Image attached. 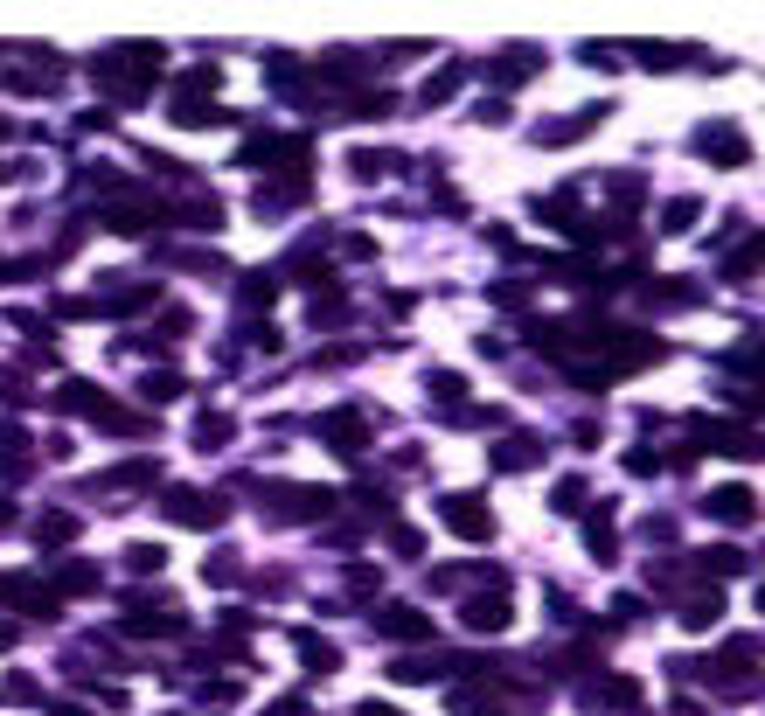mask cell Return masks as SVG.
I'll list each match as a JSON object with an SVG mask.
<instances>
[{
  "instance_id": "obj_11",
  "label": "cell",
  "mask_w": 765,
  "mask_h": 716,
  "mask_svg": "<svg viewBox=\"0 0 765 716\" xmlns=\"http://www.w3.org/2000/svg\"><path fill=\"white\" fill-rule=\"evenodd\" d=\"M536 459H543L536 438H501V445H494V466H501V473H529Z\"/></svg>"
},
{
  "instance_id": "obj_25",
  "label": "cell",
  "mask_w": 765,
  "mask_h": 716,
  "mask_svg": "<svg viewBox=\"0 0 765 716\" xmlns=\"http://www.w3.org/2000/svg\"><path fill=\"white\" fill-rule=\"evenodd\" d=\"M633 56H640V63H682L689 49H668V42H633Z\"/></svg>"
},
{
  "instance_id": "obj_14",
  "label": "cell",
  "mask_w": 765,
  "mask_h": 716,
  "mask_svg": "<svg viewBox=\"0 0 765 716\" xmlns=\"http://www.w3.org/2000/svg\"><path fill=\"white\" fill-rule=\"evenodd\" d=\"M696 216H703V202H696V195H675V202H661V230H689Z\"/></svg>"
},
{
  "instance_id": "obj_19",
  "label": "cell",
  "mask_w": 765,
  "mask_h": 716,
  "mask_svg": "<svg viewBox=\"0 0 765 716\" xmlns=\"http://www.w3.org/2000/svg\"><path fill=\"white\" fill-rule=\"evenodd\" d=\"M202 577H209V584H237V577H244V557H237V550H216V557L202 564Z\"/></svg>"
},
{
  "instance_id": "obj_21",
  "label": "cell",
  "mask_w": 765,
  "mask_h": 716,
  "mask_svg": "<svg viewBox=\"0 0 765 716\" xmlns=\"http://www.w3.org/2000/svg\"><path fill=\"white\" fill-rule=\"evenodd\" d=\"M70 536H77V515H42V522H35V543H49V550L70 543Z\"/></svg>"
},
{
  "instance_id": "obj_20",
  "label": "cell",
  "mask_w": 765,
  "mask_h": 716,
  "mask_svg": "<svg viewBox=\"0 0 765 716\" xmlns=\"http://www.w3.org/2000/svg\"><path fill=\"white\" fill-rule=\"evenodd\" d=\"M348 167H355V174H397L404 160H397V153H376V146H362V153H348Z\"/></svg>"
},
{
  "instance_id": "obj_4",
  "label": "cell",
  "mask_w": 765,
  "mask_h": 716,
  "mask_svg": "<svg viewBox=\"0 0 765 716\" xmlns=\"http://www.w3.org/2000/svg\"><path fill=\"white\" fill-rule=\"evenodd\" d=\"M466 626H473V633H501V626H515V598H508V584L466 598Z\"/></svg>"
},
{
  "instance_id": "obj_31",
  "label": "cell",
  "mask_w": 765,
  "mask_h": 716,
  "mask_svg": "<svg viewBox=\"0 0 765 716\" xmlns=\"http://www.w3.org/2000/svg\"><path fill=\"white\" fill-rule=\"evenodd\" d=\"M160 327H167V334H188V327H195V313H188V306H167V313H160Z\"/></svg>"
},
{
  "instance_id": "obj_12",
  "label": "cell",
  "mask_w": 765,
  "mask_h": 716,
  "mask_svg": "<svg viewBox=\"0 0 765 716\" xmlns=\"http://www.w3.org/2000/svg\"><path fill=\"white\" fill-rule=\"evenodd\" d=\"M174 223H195V230H216V223H223V202H216V195H188V202H174Z\"/></svg>"
},
{
  "instance_id": "obj_32",
  "label": "cell",
  "mask_w": 765,
  "mask_h": 716,
  "mask_svg": "<svg viewBox=\"0 0 765 716\" xmlns=\"http://www.w3.org/2000/svg\"><path fill=\"white\" fill-rule=\"evenodd\" d=\"M355 716H397V710H390V703H362Z\"/></svg>"
},
{
  "instance_id": "obj_9",
  "label": "cell",
  "mask_w": 765,
  "mask_h": 716,
  "mask_svg": "<svg viewBox=\"0 0 765 716\" xmlns=\"http://www.w3.org/2000/svg\"><path fill=\"white\" fill-rule=\"evenodd\" d=\"M362 411H334V418H320V438L334 445V452H362Z\"/></svg>"
},
{
  "instance_id": "obj_22",
  "label": "cell",
  "mask_w": 765,
  "mask_h": 716,
  "mask_svg": "<svg viewBox=\"0 0 765 716\" xmlns=\"http://www.w3.org/2000/svg\"><path fill=\"white\" fill-rule=\"evenodd\" d=\"M696 571H710V577H738V571H745V557H738V550H703V557H696Z\"/></svg>"
},
{
  "instance_id": "obj_16",
  "label": "cell",
  "mask_w": 765,
  "mask_h": 716,
  "mask_svg": "<svg viewBox=\"0 0 765 716\" xmlns=\"http://www.w3.org/2000/svg\"><path fill=\"white\" fill-rule=\"evenodd\" d=\"M188 383H181V369H153L147 383H140V397H153V404H167V397H181Z\"/></svg>"
},
{
  "instance_id": "obj_6",
  "label": "cell",
  "mask_w": 765,
  "mask_h": 716,
  "mask_svg": "<svg viewBox=\"0 0 765 716\" xmlns=\"http://www.w3.org/2000/svg\"><path fill=\"white\" fill-rule=\"evenodd\" d=\"M703 515L724 522V529H745V522H759V501H752V487H717V494L703 501Z\"/></svg>"
},
{
  "instance_id": "obj_34",
  "label": "cell",
  "mask_w": 765,
  "mask_h": 716,
  "mask_svg": "<svg viewBox=\"0 0 765 716\" xmlns=\"http://www.w3.org/2000/svg\"><path fill=\"white\" fill-rule=\"evenodd\" d=\"M759 612H765V584H759Z\"/></svg>"
},
{
  "instance_id": "obj_33",
  "label": "cell",
  "mask_w": 765,
  "mask_h": 716,
  "mask_svg": "<svg viewBox=\"0 0 765 716\" xmlns=\"http://www.w3.org/2000/svg\"><path fill=\"white\" fill-rule=\"evenodd\" d=\"M0 529H14V501H0Z\"/></svg>"
},
{
  "instance_id": "obj_24",
  "label": "cell",
  "mask_w": 765,
  "mask_h": 716,
  "mask_svg": "<svg viewBox=\"0 0 765 716\" xmlns=\"http://www.w3.org/2000/svg\"><path fill=\"white\" fill-rule=\"evenodd\" d=\"M160 564H167V557H160L153 543H140V550H126V571H133V577H153Z\"/></svg>"
},
{
  "instance_id": "obj_28",
  "label": "cell",
  "mask_w": 765,
  "mask_h": 716,
  "mask_svg": "<svg viewBox=\"0 0 765 716\" xmlns=\"http://www.w3.org/2000/svg\"><path fill=\"white\" fill-rule=\"evenodd\" d=\"M550 501H557V515H564V508H585V480H557Z\"/></svg>"
},
{
  "instance_id": "obj_2",
  "label": "cell",
  "mask_w": 765,
  "mask_h": 716,
  "mask_svg": "<svg viewBox=\"0 0 765 716\" xmlns=\"http://www.w3.org/2000/svg\"><path fill=\"white\" fill-rule=\"evenodd\" d=\"M439 515H446V529L466 536V543H487V536H494V515H487L480 494H439Z\"/></svg>"
},
{
  "instance_id": "obj_13",
  "label": "cell",
  "mask_w": 765,
  "mask_h": 716,
  "mask_svg": "<svg viewBox=\"0 0 765 716\" xmlns=\"http://www.w3.org/2000/svg\"><path fill=\"white\" fill-rule=\"evenodd\" d=\"M98 404H105L98 383H63V390H56V411H91V418H98Z\"/></svg>"
},
{
  "instance_id": "obj_23",
  "label": "cell",
  "mask_w": 765,
  "mask_h": 716,
  "mask_svg": "<svg viewBox=\"0 0 765 716\" xmlns=\"http://www.w3.org/2000/svg\"><path fill=\"white\" fill-rule=\"evenodd\" d=\"M230 418H223V411H202V418H195V445H223V438H230Z\"/></svg>"
},
{
  "instance_id": "obj_26",
  "label": "cell",
  "mask_w": 765,
  "mask_h": 716,
  "mask_svg": "<svg viewBox=\"0 0 765 716\" xmlns=\"http://www.w3.org/2000/svg\"><path fill=\"white\" fill-rule=\"evenodd\" d=\"M390 550H397V557H418V550H425V536H418V529H404V522H390Z\"/></svg>"
},
{
  "instance_id": "obj_1",
  "label": "cell",
  "mask_w": 765,
  "mask_h": 716,
  "mask_svg": "<svg viewBox=\"0 0 765 716\" xmlns=\"http://www.w3.org/2000/svg\"><path fill=\"white\" fill-rule=\"evenodd\" d=\"M160 508H167V522H181V529H216V522L230 515L216 494H195V487H167Z\"/></svg>"
},
{
  "instance_id": "obj_18",
  "label": "cell",
  "mask_w": 765,
  "mask_h": 716,
  "mask_svg": "<svg viewBox=\"0 0 765 716\" xmlns=\"http://www.w3.org/2000/svg\"><path fill=\"white\" fill-rule=\"evenodd\" d=\"M585 550H592L599 564H612V522H606V508H599L592 522H585Z\"/></svg>"
},
{
  "instance_id": "obj_29",
  "label": "cell",
  "mask_w": 765,
  "mask_h": 716,
  "mask_svg": "<svg viewBox=\"0 0 765 716\" xmlns=\"http://www.w3.org/2000/svg\"><path fill=\"white\" fill-rule=\"evenodd\" d=\"M265 299H272V272H251L244 279V306H265Z\"/></svg>"
},
{
  "instance_id": "obj_30",
  "label": "cell",
  "mask_w": 765,
  "mask_h": 716,
  "mask_svg": "<svg viewBox=\"0 0 765 716\" xmlns=\"http://www.w3.org/2000/svg\"><path fill=\"white\" fill-rule=\"evenodd\" d=\"M453 91H459V70H453V77H432V84H425V105H446Z\"/></svg>"
},
{
  "instance_id": "obj_10",
  "label": "cell",
  "mask_w": 765,
  "mask_h": 716,
  "mask_svg": "<svg viewBox=\"0 0 765 716\" xmlns=\"http://www.w3.org/2000/svg\"><path fill=\"white\" fill-rule=\"evenodd\" d=\"M425 390L439 397V418H453V425H459V404H466V376H453V369H432V376H425Z\"/></svg>"
},
{
  "instance_id": "obj_15",
  "label": "cell",
  "mask_w": 765,
  "mask_h": 716,
  "mask_svg": "<svg viewBox=\"0 0 765 716\" xmlns=\"http://www.w3.org/2000/svg\"><path fill=\"white\" fill-rule=\"evenodd\" d=\"M56 584H63V591H98V564H84V557H77V564H56Z\"/></svg>"
},
{
  "instance_id": "obj_3",
  "label": "cell",
  "mask_w": 765,
  "mask_h": 716,
  "mask_svg": "<svg viewBox=\"0 0 765 716\" xmlns=\"http://www.w3.org/2000/svg\"><path fill=\"white\" fill-rule=\"evenodd\" d=\"M265 501L279 508L272 522H313V515H327V508H334V494H327V487H265Z\"/></svg>"
},
{
  "instance_id": "obj_7",
  "label": "cell",
  "mask_w": 765,
  "mask_h": 716,
  "mask_svg": "<svg viewBox=\"0 0 765 716\" xmlns=\"http://www.w3.org/2000/svg\"><path fill=\"white\" fill-rule=\"evenodd\" d=\"M376 626H383L390 640H411V647H418V640H432V619H425L418 605H383V612H376Z\"/></svg>"
},
{
  "instance_id": "obj_17",
  "label": "cell",
  "mask_w": 765,
  "mask_h": 716,
  "mask_svg": "<svg viewBox=\"0 0 765 716\" xmlns=\"http://www.w3.org/2000/svg\"><path fill=\"white\" fill-rule=\"evenodd\" d=\"M293 647H300V654H306V661H313V668H341V654H334V647H327L320 633H306V626H300V633H293Z\"/></svg>"
},
{
  "instance_id": "obj_27",
  "label": "cell",
  "mask_w": 765,
  "mask_h": 716,
  "mask_svg": "<svg viewBox=\"0 0 765 716\" xmlns=\"http://www.w3.org/2000/svg\"><path fill=\"white\" fill-rule=\"evenodd\" d=\"M606 181H612V202H619V209L640 202V174H606Z\"/></svg>"
},
{
  "instance_id": "obj_5",
  "label": "cell",
  "mask_w": 765,
  "mask_h": 716,
  "mask_svg": "<svg viewBox=\"0 0 765 716\" xmlns=\"http://www.w3.org/2000/svg\"><path fill=\"white\" fill-rule=\"evenodd\" d=\"M696 153L717 160V167H745V160H752V140H745L738 126H703V133H696Z\"/></svg>"
},
{
  "instance_id": "obj_8",
  "label": "cell",
  "mask_w": 765,
  "mask_h": 716,
  "mask_svg": "<svg viewBox=\"0 0 765 716\" xmlns=\"http://www.w3.org/2000/svg\"><path fill=\"white\" fill-rule=\"evenodd\" d=\"M599 119H606L599 105H585V112H571V119H550V126L536 133V146H571V140H585V133H592Z\"/></svg>"
}]
</instances>
